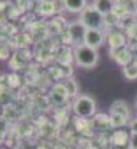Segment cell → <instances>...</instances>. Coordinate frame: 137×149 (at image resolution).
I'll list each match as a JSON object with an SVG mask.
<instances>
[{"label":"cell","instance_id":"52a82bcc","mask_svg":"<svg viewBox=\"0 0 137 149\" xmlns=\"http://www.w3.org/2000/svg\"><path fill=\"white\" fill-rule=\"evenodd\" d=\"M105 41V33L102 29H88L85 35V44L90 45L92 48L98 49Z\"/></svg>","mask_w":137,"mask_h":149},{"label":"cell","instance_id":"8fae6325","mask_svg":"<svg viewBox=\"0 0 137 149\" xmlns=\"http://www.w3.org/2000/svg\"><path fill=\"white\" fill-rule=\"evenodd\" d=\"M64 7L71 13H81L88 4L87 0H62Z\"/></svg>","mask_w":137,"mask_h":149},{"label":"cell","instance_id":"ffe728a7","mask_svg":"<svg viewBox=\"0 0 137 149\" xmlns=\"http://www.w3.org/2000/svg\"><path fill=\"white\" fill-rule=\"evenodd\" d=\"M134 17H136V23H137V15H136V16H134Z\"/></svg>","mask_w":137,"mask_h":149},{"label":"cell","instance_id":"277c9868","mask_svg":"<svg viewBox=\"0 0 137 149\" xmlns=\"http://www.w3.org/2000/svg\"><path fill=\"white\" fill-rule=\"evenodd\" d=\"M87 31H88L87 26H85L81 20L72 22V23L68 26V35H69L72 44H75L77 47L85 44V35H87Z\"/></svg>","mask_w":137,"mask_h":149},{"label":"cell","instance_id":"5b68a950","mask_svg":"<svg viewBox=\"0 0 137 149\" xmlns=\"http://www.w3.org/2000/svg\"><path fill=\"white\" fill-rule=\"evenodd\" d=\"M110 55L121 67H126V65H129L130 62L134 61L133 59V52L127 48V45L123 47V48H118V49H111L110 51Z\"/></svg>","mask_w":137,"mask_h":149},{"label":"cell","instance_id":"4fadbf2b","mask_svg":"<svg viewBox=\"0 0 137 149\" xmlns=\"http://www.w3.org/2000/svg\"><path fill=\"white\" fill-rule=\"evenodd\" d=\"M92 125H94V126L98 125V126L95 127V129H98V130H105V129H108V127H113V126H111L110 116H107V114H104V113H98V116L94 119Z\"/></svg>","mask_w":137,"mask_h":149},{"label":"cell","instance_id":"8992f818","mask_svg":"<svg viewBox=\"0 0 137 149\" xmlns=\"http://www.w3.org/2000/svg\"><path fill=\"white\" fill-rule=\"evenodd\" d=\"M114 10H120L118 12V17L120 16H136L137 15V3L136 0H116V6Z\"/></svg>","mask_w":137,"mask_h":149},{"label":"cell","instance_id":"7402d4cb","mask_svg":"<svg viewBox=\"0 0 137 149\" xmlns=\"http://www.w3.org/2000/svg\"><path fill=\"white\" fill-rule=\"evenodd\" d=\"M136 3H137V0H136Z\"/></svg>","mask_w":137,"mask_h":149},{"label":"cell","instance_id":"e0dca14e","mask_svg":"<svg viewBox=\"0 0 137 149\" xmlns=\"http://www.w3.org/2000/svg\"><path fill=\"white\" fill-rule=\"evenodd\" d=\"M129 125H130V130H131V135H134V133H137V117H134V119H131Z\"/></svg>","mask_w":137,"mask_h":149},{"label":"cell","instance_id":"ba28073f","mask_svg":"<svg viewBox=\"0 0 137 149\" xmlns=\"http://www.w3.org/2000/svg\"><path fill=\"white\" fill-rule=\"evenodd\" d=\"M107 42H108V47L110 49H118V48H123L126 47L127 44V36L121 32H111L107 38Z\"/></svg>","mask_w":137,"mask_h":149},{"label":"cell","instance_id":"7c38bea8","mask_svg":"<svg viewBox=\"0 0 137 149\" xmlns=\"http://www.w3.org/2000/svg\"><path fill=\"white\" fill-rule=\"evenodd\" d=\"M68 97H69V94H68L64 83H59V84H55L53 86V88H52V99L56 100L58 103H61V101L66 100Z\"/></svg>","mask_w":137,"mask_h":149},{"label":"cell","instance_id":"2e32d148","mask_svg":"<svg viewBox=\"0 0 137 149\" xmlns=\"http://www.w3.org/2000/svg\"><path fill=\"white\" fill-rule=\"evenodd\" d=\"M39 12L42 13V15H53L55 12H56V7H55V3L53 1H51V0H44V1H41V4H39Z\"/></svg>","mask_w":137,"mask_h":149},{"label":"cell","instance_id":"9c48e42d","mask_svg":"<svg viewBox=\"0 0 137 149\" xmlns=\"http://www.w3.org/2000/svg\"><path fill=\"white\" fill-rule=\"evenodd\" d=\"M110 114H118L126 119H130V107L124 100H116L110 106Z\"/></svg>","mask_w":137,"mask_h":149},{"label":"cell","instance_id":"ac0fdd59","mask_svg":"<svg viewBox=\"0 0 137 149\" xmlns=\"http://www.w3.org/2000/svg\"><path fill=\"white\" fill-rule=\"evenodd\" d=\"M130 145H131V149H137V133L131 135V138H130Z\"/></svg>","mask_w":137,"mask_h":149},{"label":"cell","instance_id":"7a4b0ae2","mask_svg":"<svg viewBox=\"0 0 137 149\" xmlns=\"http://www.w3.org/2000/svg\"><path fill=\"white\" fill-rule=\"evenodd\" d=\"M80 20L87 26V29H102L105 25V16L100 13L94 6H87L80 13Z\"/></svg>","mask_w":137,"mask_h":149},{"label":"cell","instance_id":"5bb4252c","mask_svg":"<svg viewBox=\"0 0 137 149\" xmlns=\"http://www.w3.org/2000/svg\"><path fill=\"white\" fill-rule=\"evenodd\" d=\"M123 75L127 80H130V81L137 80V59H134L133 62H130L129 65L123 67Z\"/></svg>","mask_w":137,"mask_h":149},{"label":"cell","instance_id":"30bf717a","mask_svg":"<svg viewBox=\"0 0 137 149\" xmlns=\"http://www.w3.org/2000/svg\"><path fill=\"white\" fill-rule=\"evenodd\" d=\"M92 6L100 13H102L104 16H107V15L113 13L114 6H116V0H94L92 1Z\"/></svg>","mask_w":137,"mask_h":149},{"label":"cell","instance_id":"d6986e66","mask_svg":"<svg viewBox=\"0 0 137 149\" xmlns=\"http://www.w3.org/2000/svg\"><path fill=\"white\" fill-rule=\"evenodd\" d=\"M117 149H131V145H130V142H129V143H126V145H118Z\"/></svg>","mask_w":137,"mask_h":149},{"label":"cell","instance_id":"9a60e30c","mask_svg":"<svg viewBox=\"0 0 137 149\" xmlns=\"http://www.w3.org/2000/svg\"><path fill=\"white\" fill-rule=\"evenodd\" d=\"M64 86H65V88H66L69 97H74V96L78 94V83H77L72 77L65 78V80H64Z\"/></svg>","mask_w":137,"mask_h":149},{"label":"cell","instance_id":"44dd1931","mask_svg":"<svg viewBox=\"0 0 137 149\" xmlns=\"http://www.w3.org/2000/svg\"><path fill=\"white\" fill-rule=\"evenodd\" d=\"M136 109H137V99H136Z\"/></svg>","mask_w":137,"mask_h":149},{"label":"cell","instance_id":"3957f363","mask_svg":"<svg viewBox=\"0 0 137 149\" xmlns=\"http://www.w3.org/2000/svg\"><path fill=\"white\" fill-rule=\"evenodd\" d=\"M95 100L92 99L91 96H87V94H82V96H78L74 104H72V110L74 113L78 116V117H82V119H88L92 117L95 114Z\"/></svg>","mask_w":137,"mask_h":149},{"label":"cell","instance_id":"6da1fadb","mask_svg":"<svg viewBox=\"0 0 137 149\" xmlns=\"http://www.w3.org/2000/svg\"><path fill=\"white\" fill-rule=\"evenodd\" d=\"M74 59H75V64L78 67L94 68L98 62V51L90 45H87V44L78 45V47H75Z\"/></svg>","mask_w":137,"mask_h":149}]
</instances>
